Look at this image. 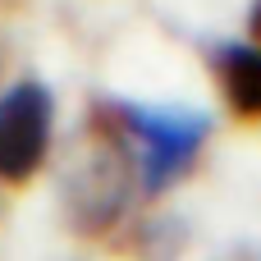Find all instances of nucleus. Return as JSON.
I'll list each match as a JSON object with an SVG mask.
<instances>
[{"label":"nucleus","instance_id":"1","mask_svg":"<svg viewBox=\"0 0 261 261\" xmlns=\"http://www.w3.org/2000/svg\"><path fill=\"white\" fill-rule=\"evenodd\" d=\"M133 202H142L138 161L119 128L92 106L87 133L78 138L60 179V216L78 239H106L128 220Z\"/></svg>","mask_w":261,"mask_h":261},{"label":"nucleus","instance_id":"5","mask_svg":"<svg viewBox=\"0 0 261 261\" xmlns=\"http://www.w3.org/2000/svg\"><path fill=\"white\" fill-rule=\"evenodd\" d=\"M128 248H133V257H142V261H174L188 248V225L179 216H147L133 229Z\"/></svg>","mask_w":261,"mask_h":261},{"label":"nucleus","instance_id":"3","mask_svg":"<svg viewBox=\"0 0 261 261\" xmlns=\"http://www.w3.org/2000/svg\"><path fill=\"white\" fill-rule=\"evenodd\" d=\"M55 142V92L41 78H18L0 92V179L28 184Z\"/></svg>","mask_w":261,"mask_h":261},{"label":"nucleus","instance_id":"4","mask_svg":"<svg viewBox=\"0 0 261 261\" xmlns=\"http://www.w3.org/2000/svg\"><path fill=\"white\" fill-rule=\"evenodd\" d=\"M211 78L220 101L239 119H261V46L257 41H220L211 50Z\"/></svg>","mask_w":261,"mask_h":261},{"label":"nucleus","instance_id":"7","mask_svg":"<svg viewBox=\"0 0 261 261\" xmlns=\"http://www.w3.org/2000/svg\"><path fill=\"white\" fill-rule=\"evenodd\" d=\"M248 32H252V41L261 46V0H252V14H248Z\"/></svg>","mask_w":261,"mask_h":261},{"label":"nucleus","instance_id":"6","mask_svg":"<svg viewBox=\"0 0 261 261\" xmlns=\"http://www.w3.org/2000/svg\"><path fill=\"white\" fill-rule=\"evenodd\" d=\"M220 261H261V248H229Z\"/></svg>","mask_w":261,"mask_h":261},{"label":"nucleus","instance_id":"8","mask_svg":"<svg viewBox=\"0 0 261 261\" xmlns=\"http://www.w3.org/2000/svg\"><path fill=\"white\" fill-rule=\"evenodd\" d=\"M5 64H9V41H5V32H0V73H5Z\"/></svg>","mask_w":261,"mask_h":261},{"label":"nucleus","instance_id":"2","mask_svg":"<svg viewBox=\"0 0 261 261\" xmlns=\"http://www.w3.org/2000/svg\"><path fill=\"white\" fill-rule=\"evenodd\" d=\"M96 110L128 142V151L138 161V179H142V202L174 188L197 165L202 142L211 133V119L202 110H184V106H142V101L106 96V101H96Z\"/></svg>","mask_w":261,"mask_h":261}]
</instances>
